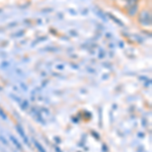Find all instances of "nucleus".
Masks as SVG:
<instances>
[{
	"instance_id": "1",
	"label": "nucleus",
	"mask_w": 152,
	"mask_h": 152,
	"mask_svg": "<svg viewBox=\"0 0 152 152\" xmlns=\"http://www.w3.org/2000/svg\"><path fill=\"white\" fill-rule=\"evenodd\" d=\"M16 130L18 131V133H19V135H20L21 137H23V139L24 140V142H26V144L28 145V138H26V134H24V131H23V129L21 128V126H16Z\"/></svg>"
},
{
	"instance_id": "2",
	"label": "nucleus",
	"mask_w": 152,
	"mask_h": 152,
	"mask_svg": "<svg viewBox=\"0 0 152 152\" xmlns=\"http://www.w3.org/2000/svg\"><path fill=\"white\" fill-rule=\"evenodd\" d=\"M10 140L12 141V143H13L14 145H15L16 147H18V148L19 149V150H21V149H23V147H21V145H20V144H19V142H18V140H16V139L14 138V137L12 136V135H10Z\"/></svg>"
},
{
	"instance_id": "3",
	"label": "nucleus",
	"mask_w": 152,
	"mask_h": 152,
	"mask_svg": "<svg viewBox=\"0 0 152 152\" xmlns=\"http://www.w3.org/2000/svg\"><path fill=\"white\" fill-rule=\"evenodd\" d=\"M35 144H36L37 148L39 149V151H40V152H46V151H45V149H44L43 147H42V145H41L40 143H39L38 141H36V140H35Z\"/></svg>"
}]
</instances>
